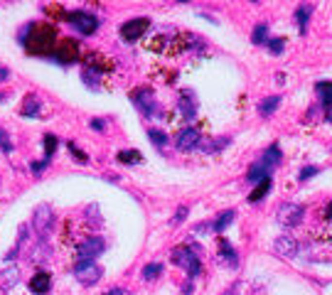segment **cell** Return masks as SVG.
<instances>
[{"mask_svg": "<svg viewBox=\"0 0 332 295\" xmlns=\"http://www.w3.org/2000/svg\"><path fill=\"white\" fill-rule=\"evenodd\" d=\"M74 30H79L82 34H91V32H96L99 30V17L96 15H91V13H86V10H74V13H66V17H64Z\"/></svg>", "mask_w": 332, "mask_h": 295, "instance_id": "5b68a950", "label": "cell"}, {"mask_svg": "<svg viewBox=\"0 0 332 295\" xmlns=\"http://www.w3.org/2000/svg\"><path fill=\"white\" fill-rule=\"evenodd\" d=\"M177 111L184 121H192L197 118V111H199V98L192 89H182L180 91V98H177Z\"/></svg>", "mask_w": 332, "mask_h": 295, "instance_id": "52a82bcc", "label": "cell"}, {"mask_svg": "<svg viewBox=\"0 0 332 295\" xmlns=\"http://www.w3.org/2000/svg\"><path fill=\"white\" fill-rule=\"evenodd\" d=\"M0 148H3V153H13V143L5 131H0Z\"/></svg>", "mask_w": 332, "mask_h": 295, "instance_id": "d6a6232c", "label": "cell"}, {"mask_svg": "<svg viewBox=\"0 0 332 295\" xmlns=\"http://www.w3.org/2000/svg\"><path fill=\"white\" fill-rule=\"evenodd\" d=\"M22 45L30 54H50L57 47V30L50 22L27 25L22 32Z\"/></svg>", "mask_w": 332, "mask_h": 295, "instance_id": "6da1fadb", "label": "cell"}, {"mask_svg": "<svg viewBox=\"0 0 332 295\" xmlns=\"http://www.w3.org/2000/svg\"><path fill=\"white\" fill-rule=\"evenodd\" d=\"M281 158H283V155H281V148H278V145H271L268 150L264 153V158H261V165H264V167L271 172V170H273V167L281 163Z\"/></svg>", "mask_w": 332, "mask_h": 295, "instance_id": "ac0fdd59", "label": "cell"}, {"mask_svg": "<svg viewBox=\"0 0 332 295\" xmlns=\"http://www.w3.org/2000/svg\"><path fill=\"white\" fill-rule=\"evenodd\" d=\"M84 64H86V71H101V74H111L114 71V62L108 57H103L101 52H86L84 54Z\"/></svg>", "mask_w": 332, "mask_h": 295, "instance_id": "7c38bea8", "label": "cell"}, {"mask_svg": "<svg viewBox=\"0 0 332 295\" xmlns=\"http://www.w3.org/2000/svg\"><path fill=\"white\" fill-rule=\"evenodd\" d=\"M278 106H281V96H268V98L261 101V106H258V108H261V116H271Z\"/></svg>", "mask_w": 332, "mask_h": 295, "instance_id": "603a6c76", "label": "cell"}, {"mask_svg": "<svg viewBox=\"0 0 332 295\" xmlns=\"http://www.w3.org/2000/svg\"><path fill=\"white\" fill-rule=\"evenodd\" d=\"M315 91L320 96V103L327 106V108H332V82H320L315 86Z\"/></svg>", "mask_w": 332, "mask_h": 295, "instance_id": "ffe728a7", "label": "cell"}, {"mask_svg": "<svg viewBox=\"0 0 332 295\" xmlns=\"http://www.w3.org/2000/svg\"><path fill=\"white\" fill-rule=\"evenodd\" d=\"M214 145H216L214 140H202V150H204V153H212V150H216Z\"/></svg>", "mask_w": 332, "mask_h": 295, "instance_id": "74e56055", "label": "cell"}, {"mask_svg": "<svg viewBox=\"0 0 332 295\" xmlns=\"http://www.w3.org/2000/svg\"><path fill=\"white\" fill-rule=\"evenodd\" d=\"M313 15V5H300L298 10H295V20H298V27H300V34L308 32V20Z\"/></svg>", "mask_w": 332, "mask_h": 295, "instance_id": "7402d4cb", "label": "cell"}, {"mask_svg": "<svg viewBox=\"0 0 332 295\" xmlns=\"http://www.w3.org/2000/svg\"><path fill=\"white\" fill-rule=\"evenodd\" d=\"M84 82H86L91 89H99V79H94V77H91V71H84Z\"/></svg>", "mask_w": 332, "mask_h": 295, "instance_id": "d590c367", "label": "cell"}, {"mask_svg": "<svg viewBox=\"0 0 332 295\" xmlns=\"http://www.w3.org/2000/svg\"><path fill=\"white\" fill-rule=\"evenodd\" d=\"M47 256H50V246L42 241V244H37V248L32 251V261H45Z\"/></svg>", "mask_w": 332, "mask_h": 295, "instance_id": "f1b7e54d", "label": "cell"}, {"mask_svg": "<svg viewBox=\"0 0 332 295\" xmlns=\"http://www.w3.org/2000/svg\"><path fill=\"white\" fill-rule=\"evenodd\" d=\"M103 126H106V121H101V118H94V121H91V128H94V131H103Z\"/></svg>", "mask_w": 332, "mask_h": 295, "instance_id": "f35d334b", "label": "cell"}, {"mask_svg": "<svg viewBox=\"0 0 332 295\" xmlns=\"http://www.w3.org/2000/svg\"><path fill=\"white\" fill-rule=\"evenodd\" d=\"M133 103L138 106V111L145 116V118H153V116H158V101H155V94H153V89H138L133 96Z\"/></svg>", "mask_w": 332, "mask_h": 295, "instance_id": "8992f818", "label": "cell"}, {"mask_svg": "<svg viewBox=\"0 0 332 295\" xmlns=\"http://www.w3.org/2000/svg\"><path fill=\"white\" fill-rule=\"evenodd\" d=\"M77 253H79V261H94V258H99L103 253V241L96 239V236L84 239V241H79Z\"/></svg>", "mask_w": 332, "mask_h": 295, "instance_id": "8fae6325", "label": "cell"}, {"mask_svg": "<svg viewBox=\"0 0 332 295\" xmlns=\"http://www.w3.org/2000/svg\"><path fill=\"white\" fill-rule=\"evenodd\" d=\"M234 293H236V283H232V285H229L224 293H221V295H234Z\"/></svg>", "mask_w": 332, "mask_h": 295, "instance_id": "b9f144b4", "label": "cell"}, {"mask_svg": "<svg viewBox=\"0 0 332 295\" xmlns=\"http://www.w3.org/2000/svg\"><path fill=\"white\" fill-rule=\"evenodd\" d=\"M69 150H71V155H74V158H79L82 163H86V155H84L82 150H77V145H71V143H69Z\"/></svg>", "mask_w": 332, "mask_h": 295, "instance_id": "8d00e7d4", "label": "cell"}, {"mask_svg": "<svg viewBox=\"0 0 332 295\" xmlns=\"http://www.w3.org/2000/svg\"><path fill=\"white\" fill-rule=\"evenodd\" d=\"M148 138H150L155 145H165V143H167V135H165V133H160V131H155V128L148 131Z\"/></svg>", "mask_w": 332, "mask_h": 295, "instance_id": "4dcf8cb0", "label": "cell"}, {"mask_svg": "<svg viewBox=\"0 0 332 295\" xmlns=\"http://www.w3.org/2000/svg\"><path fill=\"white\" fill-rule=\"evenodd\" d=\"M148 27H150V20H148V17H133V20L123 22V27H121V37H123L126 42H135L138 37L145 34Z\"/></svg>", "mask_w": 332, "mask_h": 295, "instance_id": "30bf717a", "label": "cell"}, {"mask_svg": "<svg viewBox=\"0 0 332 295\" xmlns=\"http://www.w3.org/2000/svg\"><path fill=\"white\" fill-rule=\"evenodd\" d=\"M163 273V263H148L145 268H143V278L145 280H153V278H158Z\"/></svg>", "mask_w": 332, "mask_h": 295, "instance_id": "4316f807", "label": "cell"}, {"mask_svg": "<svg viewBox=\"0 0 332 295\" xmlns=\"http://www.w3.org/2000/svg\"><path fill=\"white\" fill-rule=\"evenodd\" d=\"M182 293H184V295H192V280H187V283L182 285Z\"/></svg>", "mask_w": 332, "mask_h": 295, "instance_id": "ab89813d", "label": "cell"}, {"mask_svg": "<svg viewBox=\"0 0 332 295\" xmlns=\"http://www.w3.org/2000/svg\"><path fill=\"white\" fill-rule=\"evenodd\" d=\"M50 288H52L50 273H37V276H32V280H30V290H32V293H37V295H47Z\"/></svg>", "mask_w": 332, "mask_h": 295, "instance_id": "9a60e30c", "label": "cell"}, {"mask_svg": "<svg viewBox=\"0 0 332 295\" xmlns=\"http://www.w3.org/2000/svg\"><path fill=\"white\" fill-rule=\"evenodd\" d=\"M232 221H234V212H232V209H229V212H221V214L216 216V221H214L212 229H214V231H224Z\"/></svg>", "mask_w": 332, "mask_h": 295, "instance_id": "cb8c5ba5", "label": "cell"}, {"mask_svg": "<svg viewBox=\"0 0 332 295\" xmlns=\"http://www.w3.org/2000/svg\"><path fill=\"white\" fill-rule=\"evenodd\" d=\"M266 177H268V170H266L261 163L253 165V167L249 170V180H251V182H261V180H266Z\"/></svg>", "mask_w": 332, "mask_h": 295, "instance_id": "484cf974", "label": "cell"}, {"mask_svg": "<svg viewBox=\"0 0 332 295\" xmlns=\"http://www.w3.org/2000/svg\"><path fill=\"white\" fill-rule=\"evenodd\" d=\"M106 295H128V293H126L123 288H114V290H108Z\"/></svg>", "mask_w": 332, "mask_h": 295, "instance_id": "60d3db41", "label": "cell"}, {"mask_svg": "<svg viewBox=\"0 0 332 295\" xmlns=\"http://www.w3.org/2000/svg\"><path fill=\"white\" fill-rule=\"evenodd\" d=\"M303 216H305V209L300 204H281L278 212H276V221L283 227V229H295L303 224Z\"/></svg>", "mask_w": 332, "mask_h": 295, "instance_id": "277c9868", "label": "cell"}, {"mask_svg": "<svg viewBox=\"0 0 332 295\" xmlns=\"http://www.w3.org/2000/svg\"><path fill=\"white\" fill-rule=\"evenodd\" d=\"M187 214H190V209H187V207H180V209L175 212V216L170 219V224H172V227H177V224H182V221H184V219H187Z\"/></svg>", "mask_w": 332, "mask_h": 295, "instance_id": "f546056e", "label": "cell"}, {"mask_svg": "<svg viewBox=\"0 0 332 295\" xmlns=\"http://www.w3.org/2000/svg\"><path fill=\"white\" fill-rule=\"evenodd\" d=\"M327 121H330V123H332V111H330V114H327Z\"/></svg>", "mask_w": 332, "mask_h": 295, "instance_id": "ee69618b", "label": "cell"}, {"mask_svg": "<svg viewBox=\"0 0 332 295\" xmlns=\"http://www.w3.org/2000/svg\"><path fill=\"white\" fill-rule=\"evenodd\" d=\"M315 172H317V167H315V165H305V167L300 170V182H305V180H310V177H313Z\"/></svg>", "mask_w": 332, "mask_h": 295, "instance_id": "836d02e7", "label": "cell"}, {"mask_svg": "<svg viewBox=\"0 0 332 295\" xmlns=\"http://www.w3.org/2000/svg\"><path fill=\"white\" fill-rule=\"evenodd\" d=\"M40 108H42V101L37 98L34 94H30V96H25V101H22L20 114H22V116H37V114H40Z\"/></svg>", "mask_w": 332, "mask_h": 295, "instance_id": "d6986e66", "label": "cell"}, {"mask_svg": "<svg viewBox=\"0 0 332 295\" xmlns=\"http://www.w3.org/2000/svg\"><path fill=\"white\" fill-rule=\"evenodd\" d=\"M266 34H268V27H266V25H258V27L253 30V34H251L253 45H264V42H266Z\"/></svg>", "mask_w": 332, "mask_h": 295, "instance_id": "83f0119b", "label": "cell"}, {"mask_svg": "<svg viewBox=\"0 0 332 295\" xmlns=\"http://www.w3.org/2000/svg\"><path fill=\"white\" fill-rule=\"evenodd\" d=\"M172 261H175L180 268H184L190 276H199V271H202V263H199V258H197V251H195L192 246H177V248L172 251Z\"/></svg>", "mask_w": 332, "mask_h": 295, "instance_id": "7a4b0ae2", "label": "cell"}, {"mask_svg": "<svg viewBox=\"0 0 332 295\" xmlns=\"http://www.w3.org/2000/svg\"><path fill=\"white\" fill-rule=\"evenodd\" d=\"M268 47H271V52H273V54H281V52H283V47H285V42H283V40H271V42H268Z\"/></svg>", "mask_w": 332, "mask_h": 295, "instance_id": "e575fe53", "label": "cell"}, {"mask_svg": "<svg viewBox=\"0 0 332 295\" xmlns=\"http://www.w3.org/2000/svg\"><path fill=\"white\" fill-rule=\"evenodd\" d=\"M219 256L229 263V268H236V266H239V256H236V251L232 248V244H229L227 239L219 241Z\"/></svg>", "mask_w": 332, "mask_h": 295, "instance_id": "e0dca14e", "label": "cell"}, {"mask_svg": "<svg viewBox=\"0 0 332 295\" xmlns=\"http://www.w3.org/2000/svg\"><path fill=\"white\" fill-rule=\"evenodd\" d=\"M45 150H47V163H50V158H52V153H54V148H57V138L54 135H45Z\"/></svg>", "mask_w": 332, "mask_h": 295, "instance_id": "1f68e13d", "label": "cell"}, {"mask_svg": "<svg viewBox=\"0 0 332 295\" xmlns=\"http://www.w3.org/2000/svg\"><path fill=\"white\" fill-rule=\"evenodd\" d=\"M3 98H5V96H3V94H0V101H3Z\"/></svg>", "mask_w": 332, "mask_h": 295, "instance_id": "f6af8a7d", "label": "cell"}, {"mask_svg": "<svg viewBox=\"0 0 332 295\" xmlns=\"http://www.w3.org/2000/svg\"><path fill=\"white\" fill-rule=\"evenodd\" d=\"M0 295H5V293H3V290H0Z\"/></svg>", "mask_w": 332, "mask_h": 295, "instance_id": "bcb514c9", "label": "cell"}, {"mask_svg": "<svg viewBox=\"0 0 332 295\" xmlns=\"http://www.w3.org/2000/svg\"><path fill=\"white\" fill-rule=\"evenodd\" d=\"M74 276H77L79 283H84V285H94V283L101 280L103 268L99 263H94V261H79L77 266H74Z\"/></svg>", "mask_w": 332, "mask_h": 295, "instance_id": "ba28073f", "label": "cell"}, {"mask_svg": "<svg viewBox=\"0 0 332 295\" xmlns=\"http://www.w3.org/2000/svg\"><path fill=\"white\" fill-rule=\"evenodd\" d=\"M268 190H271V177H266V180H261V182H256V190L249 195V202H261V199L268 195Z\"/></svg>", "mask_w": 332, "mask_h": 295, "instance_id": "44dd1931", "label": "cell"}, {"mask_svg": "<svg viewBox=\"0 0 332 295\" xmlns=\"http://www.w3.org/2000/svg\"><path fill=\"white\" fill-rule=\"evenodd\" d=\"M5 79H8V69L0 66V82H5Z\"/></svg>", "mask_w": 332, "mask_h": 295, "instance_id": "7bdbcfd3", "label": "cell"}, {"mask_svg": "<svg viewBox=\"0 0 332 295\" xmlns=\"http://www.w3.org/2000/svg\"><path fill=\"white\" fill-rule=\"evenodd\" d=\"M84 47L77 42V40H71V37H66V40H59L57 47H54V59L59 64H74V62H79L84 57L82 52Z\"/></svg>", "mask_w": 332, "mask_h": 295, "instance_id": "3957f363", "label": "cell"}, {"mask_svg": "<svg viewBox=\"0 0 332 295\" xmlns=\"http://www.w3.org/2000/svg\"><path fill=\"white\" fill-rule=\"evenodd\" d=\"M175 143H177L180 150H192V148L199 145V131H197V128H182V131L177 133Z\"/></svg>", "mask_w": 332, "mask_h": 295, "instance_id": "4fadbf2b", "label": "cell"}, {"mask_svg": "<svg viewBox=\"0 0 332 295\" xmlns=\"http://www.w3.org/2000/svg\"><path fill=\"white\" fill-rule=\"evenodd\" d=\"M52 221H54V212H52V207L50 204H40L34 209V214H32V227L37 229V234H47L50 229H52Z\"/></svg>", "mask_w": 332, "mask_h": 295, "instance_id": "9c48e42d", "label": "cell"}, {"mask_svg": "<svg viewBox=\"0 0 332 295\" xmlns=\"http://www.w3.org/2000/svg\"><path fill=\"white\" fill-rule=\"evenodd\" d=\"M20 283V268L17 266H8L5 271H0V288L3 290H10Z\"/></svg>", "mask_w": 332, "mask_h": 295, "instance_id": "2e32d148", "label": "cell"}, {"mask_svg": "<svg viewBox=\"0 0 332 295\" xmlns=\"http://www.w3.org/2000/svg\"><path fill=\"white\" fill-rule=\"evenodd\" d=\"M298 241H295L293 236H278L276 241H273V251L278 253V256H283V258H293L295 253H298Z\"/></svg>", "mask_w": 332, "mask_h": 295, "instance_id": "5bb4252c", "label": "cell"}, {"mask_svg": "<svg viewBox=\"0 0 332 295\" xmlns=\"http://www.w3.org/2000/svg\"><path fill=\"white\" fill-rule=\"evenodd\" d=\"M118 163H126V165H138V163H143V155H140L138 150H123V153H118Z\"/></svg>", "mask_w": 332, "mask_h": 295, "instance_id": "d4e9b609", "label": "cell"}]
</instances>
